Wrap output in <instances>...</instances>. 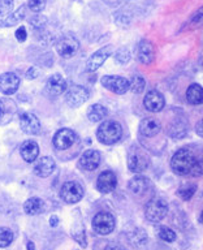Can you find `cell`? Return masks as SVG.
I'll return each instance as SVG.
<instances>
[{
    "label": "cell",
    "mask_w": 203,
    "mask_h": 250,
    "mask_svg": "<svg viewBox=\"0 0 203 250\" xmlns=\"http://www.w3.org/2000/svg\"><path fill=\"white\" fill-rule=\"evenodd\" d=\"M197 156L190 148H180L173 154L171 159V168L176 175L186 176L190 173L191 168L194 166Z\"/></svg>",
    "instance_id": "cell-1"
},
{
    "label": "cell",
    "mask_w": 203,
    "mask_h": 250,
    "mask_svg": "<svg viewBox=\"0 0 203 250\" xmlns=\"http://www.w3.org/2000/svg\"><path fill=\"white\" fill-rule=\"evenodd\" d=\"M122 136V128L117 121L107 120L99 125L97 130L98 141L103 145H113L119 142Z\"/></svg>",
    "instance_id": "cell-2"
},
{
    "label": "cell",
    "mask_w": 203,
    "mask_h": 250,
    "mask_svg": "<svg viewBox=\"0 0 203 250\" xmlns=\"http://www.w3.org/2000/svg\"><path fill=\"white\" fill-rule=\"evenodd\" d=\"M169 206L165 199L155 197L151 198L146 203L144 206V216L147 219L148 222L151 223H159L162 222L168 214Z\"/></svg>",
    "instance_id": "cell-3"
},
{
    "label": "cell",
    "mask_w": 203,
    "mask_h": 250,
    "mask_svg": "<svg viewBox=\"0 0 203 250\" xmlns=\"http://www.w3.org/2000/svg\"><path fill=\"white\" fill-rule=\"evenodd\" d=\"M91 226H93V229L98 234L107 236V234L112 233L113 229H115L116 220H115V216L111 212L103 211V212H99V214L94 216L93 224Z\"/></svg>",
    "instance_id": "cell-4"
},
{
    "label": "cell",
    "mask_w": 203,
    "mask_h": 250,
    "mask_svg": "<svg viewBox=\"0 0 203 250\" xmlns=\"http://www.w3.org/2000/svg\"><path fill=\"white\" fill-rule=\"evenodd\" d=\"M80 50V42L73 34H65L56 42V51L62 59L73 58Z\"/></svg>",
    "instance_id": "cell-5"
},
{
    "label": "cell",
    "mask_w": 203,
    "mask_h": 250,
    "mask_svg": "<svg viewBox=\"0 0 203 250\" xmlns=\"http://www.w3.org/2000/svg\"><path fill=\"white\" fill-rule=\"evenodd\" d=\"M83 188L77 181H68L60 189V197L68 205H74L80 202L83 197Z\"/></svg>",
    "instance_id": "cell-6"
},
{
    "label": "cell",
    "mask_w": 203,
    "mask_h": 250,
    "mask_svg": "<svg viewBox=\"0 0 203 250\" xmlns=\"http://www.w3.org/2000/svg\"><path fill=\"white\" fill-rule=\"evenodd\" d=\"M89 99V91L81 85H73L65 90L66 104L72 108L81 107Z\"/></svg>",
    "instance_id": "cell-7"
},
{
    "label": "cell",
    "mask_w": 203,
    "mask_h": 250,
    "mask_svg": "<svg viewBox=\"0 0 203 250\" xmlns=\"http://www.w3.org/2000/svg\"><path fill=\"white\" fill-rule=\"evenodd\" d=\"M101 83L105 89L112 91L115 94H125L129 90L130 82L128 78L121 77V76H103Z\"/></svg>",
    "instance_id": "cell-8"
},
{
    "label": "cell",
    "mask_w": 203,
    "mask_h": 250,
    "mask_svg": "<svg viewBox=\"0 0 203 250\" xmlns=\"http://www.w3.org/2000/svg\"><path fill=\"white\" fill-rule=\"evenodd\" d=\"M150 159L148 156L140 150H133L128 156V168L133 173H141L147 169Z\"/></svg>",
    "instance_id": "cell-9"
},
{
    "label": "cell",
    "mask_w": 203,
    "mask_h": 250,
    "mask_svg": "<svg viewBox=\"0 0 203 250\" xmlns=\"http://www.w3.org/2000/svg\"><path fill=\"white\" fill-rule=\"evenodd\" d=\"M76 140H77V136L72 129L62 128L55 133L52 144L58 150H65V148L70 147L76 142Z\"/></svg>",
    "instance_id": "cell-10"
},
{
    "label": "cell",
    "mask_w": 203,
    "mask_h": 250,
    "mask_svg": "<svg viewBox=\"0 0 203 250\" xmlns=\"http://www.w3.org/2000/svg\"><path fill=\"white\" fill-rule=\"evenodd\" d=\"M111 54H112V46L102 47L98 51H95L90 56L89 60L86 62V69L89 72H95L97 69H99L103 65V62L111 56Z\"/></svg>",
    "instance_id": "cell-11"
},
{
    "label": "cell",
    "mask_w": 203,
    "mask_h": 250,
    "mask_svg": "<svg viewBox=\"0 0 203 250\" xmlns=\"http://www.w3.org/2000/svg\"><path fill=\"white\" fill-rule=\"evenodd\" d=\"M20 126H21V130L23 133L30 134V136L38 134L41 132V129H42L39 119L31 112H25L21 115V117H20Z\"/></svg>",
    "instance_id": "cell-12"
},
{
    "label": "cell",
    "mask_w": 203,
    "mask_h": 250,
    "mask_svg": "<svg viewBox=\"0 0 203 250\" xmlns=\"http://www.w3.org/2000/svg\"><path fill=\"white\" fill-rule=\"evenodd\" d=\"M143 104L150 112H159L165 105V99L163 94L158 90H150L143 98Z\"/></svg>",
    "instance_id": "cell-13"
},
{
    "label": "cell",
    "mask_w": 203,
    "mask_h": 250,
    "mask_svg": "<svg viewBox=\"0 0 203 250\" xmlns=\"http://www.w3.org/2000/svg\"><path fill=\"white\" fill-rule=\"evenodd\" d=\"M117 187V177L112 171H103L97 180V189L103 194L112 193Z\"/></svg>",
    "instance_id": "cell-14"
},
{
    "label": "cell",
    "mask_w": 203,
    "mask_h": 250,
    "mask_svg": "<svg viewBox=\"0 0 203 250\" xmlns=\"http://www.w3.org/2000/svg\"><path fill=\"white\" fill-rule=\"evenodd\" d=\"M21 80L16 73L7 72V73L0 74V91L5 95L15 94L20 87Z\"/></svg>",
    "instance_id": "cell-15"
},
{
    "label": "cell",
    "mask_w": 203,
    "mask_h": 250,
    "mask_svg": "<svg viewBox=\"0 0 203 250\" xmlns=\"http://www.w3.org/2000/svg\"><path fill=\"white\" fill-rule=\"evenodd\" d=\"M129 191L136 197H143L151 190V181L144 176H136L128 184Z\"/></svg>",
    "instance_id": "cell-16"
},
{
    "label": "cell",
    "mask_w": 203,
    "mask_h": 250,
    "mask_svg": "<svg viewBox=\"0 0 203 250\" xmlns=\"http://www.w3.org/2000/svg\"><path fill=\"white\" fill-rule=\"evenodd\" d=\"M68 89V83L66 80L62 77L61 74H52L46 83V91L50 94L51 97H59L60 94L65 93V90Z\"/></svg>",
    "instance_id": "cell-17"
},
{
    "label": "cell",
    "mask_w": 203,
    "mask_h": 250,
    "mask_svg": "<svg viewBox=\"0 0 203 250\" xmlns=\"http://www.w3.org/2000/svg\"><path fill=\"white\" fill-rule=\"evenodd\" d=\"M137 58L144 65L151 64L155 60V48L150 41H147V39L141 41L138 47H137Z\"/></svg>",
    "instance_id": "cell-18"
},
{
    "label": "cell",
    "mask_w": 203,
    "mask_h": 250,
    "mask_svg": "<svg viewBox=\"0 0 203 250\" xmlns=\"http://www.w3.org/2000/svg\"><path fill=\"white\" fill-rule=\"evenodd\" d=\"M78 164L85 171H94L101 164V154L97 150H87L81 155Z\"/></svg>",
    "instance_id": "cell-19"
},
{
    "label": "cell",
    "mask_w": 203,
    "mask_h": 250,
    "mask_svg": "<svg viewBox=\"0 0 203 250\" xmlns=\"http://www.w3.org/2000/svg\"><path fill=\"white\" fill-rule=\"evenodd\" d=\"M55 160L51 156H42L37 160L34 166V173L39 177H47L55 171Z\"/></svg>",
    "instance_id": "cell-20"
},
{
    "label": "cell",
    "mask_w": 203,
    "mask_h": 250,
    "mask_svg": "<svg viewBox=\"0 0 203 250\" xmlns=\"http://www.w3.org/2000/svg\"><path fill=\"white\" fill-rule=\"evenodd\" d=\"M20 154L22 156V159L27 163H33L37 160L39 155V146L38 144L33 140L25 141L21 147H20Z\"/></svg>",
    "instance_id": "cell-21"
},
{
    "label": "cell",
    "mask_w": 203,
    "mask_h": 250,
    "mask_svg": "<svg viewBox=\"0 0 203 250\" xmlns=\"http://www.w3.org/2000/svg\"><path fill=\"white\" fill-rule=\"evenodd\" d=\"M140 132L144 137H155L160 132V123L152 117L143 119L140 124Z\"/></svg>",
    "instance_id": "cell-22"
},
{
    "label": "cell",
    "mask_w": 203,
    "mask_h": 250,
    "mask_svg": "<svg viewBox=\"0 0 203 250\" xmlns=\"http://www.w3.org/2000/svg\"><path fill=\"white\" fill-rule=\"evenodd\" d=\"M186 101L191 105L203 104V87L199 83H191L186 89Z\"/></svg>",
    "instance_id": "cell-23"
},
{
    "label": "cell",
    "mask_w": 203,
    "mask_h": 250,
    "mask_svg": "<svg viewBox=\"0 0 203 250\" xmlns=\"http://www.w3.org/2000/svg\"><path fill=\"white\" fill-rule=\"evenodd\" d=\"M44 210V202L41 198L31 197L23 203V211L27 215H38Z\"/></svg>",
    "instance_id": "cell-24"
},
{
    "label": "cell",
    "mask_w": 203,
    "mask_h": 250,
    "mask_svg": "<svg viewBox=\"0 0 203 250\" xmlns=\"http://www.w3.org/2000/svg\"><path fill=\"white\" fill-rule=\"evenodd\" d=\"M107 108H105L104 105L102 104H93L87 111V117H89L90 121H93V123H99L107 116Z\"/></svg>",
    "instance_id": "cell-25"
},
{
    "label": "cell",
    "mask_w": 203,
    "mask_h": 250,
    "mask_svg": "<svg viewBox=\"0 0 203 250\" xmlns=\"http://www.w3.org/2000/svg\"><path fill=\"white\" fill-rule=\"evenodd\" d=\"M195 191H197V184L185 183L177 189L176 194L179 195L181 199H183V201H189V199L193 198V195H194Z\"/></svg>",
    "instance_id": "cell-26"
},
{
    "label": "cell",
    "mask_w": 203,
    "mask_h": 250,
    "mask_svg": "<svg viewBox=\"0 0 203 250\" xmlns=\"http://www.w3.org/2000/svg\"><path fill=\"white\" fill-rule=\"evenodd\" d=\"M13 232L7 227H0V248H8L13 242Z\"/></svg>",
    "instance_id": "cell-27"
},
{
    "label": "cell",
    "mask_w": 203,
    "mask_h": 250,
    "mask_svg": "<svg viewBox=\"0 0 203 250\" xmlns=\"http://www.w3.org/2000/svg\"><path fill=\"white\" fill-rule=\"evenodd\" d=\"M129 82H130L129 89L132 90L134 94H141L144 90V86H146L144 78L141 77V76H133V78Z\"/></svg>",
    "instance_id": "cell-28"
},
{
    "label": "cell",
    "mask_w": 203,
    "mask_h": 250,
    "mask_svg": "<svg viewBox=\"0 0 203 250\" xmlns=\"http://www.w3.org/2000/svg\"><path fill=\"white\" fill-rule=\"evenodd\" d=\"M158 236H159L160 240H163L164 242H173L176 240V237H177L175 233V230H172L169 227H165V226L159 227Z\"/></svg>",
    "instance_id": "cell-29"
},
{
    "label": "cell",
    "mask_w": 203,
    "mask_h": 250,
    "mask_svg": "<svg viewBox=\"0 0 203 250\" xmlns=\"http://www.w3.org/2000/svg\"><path fill=\"white\" fill-rule=\"evenodd\" d=\"M13 8H15L13 0H0V15L5 19V22H7V19L9 17V15L13 12Z\"/></svg>",
    "instance_id": "cell-30"
},
{
    "label": "cell",
    "mask_w": 203,
    "mask_h": 250,
    "mask_svg": "<svg viewBox=\"0 0 203 250\" xmlns=\"http://www.w3.org/2000/svg\"><path fill=\"white\" fill-rule=\"evenodd\" d=\"M30 23L31 26L35 27V29H44L47 25V17H44V16L39 15V13H37L35 16H33L30 19Z\"/></svg>",
    "instance_id": "cell-31"
},
{
    "label": "cell",
    "mask_w": 203,
    "mask_h": 250,
    "mask_svg": "<svg viewBox=\"0 0 203 250\" xmlns=\"http://www.w3.org/2000/svg\"><path fill=\"white\" fill-rule=\"evenodd\" d=\"M115 59H116L117 62H120V64H126L129 62V59H130V52L126 47H121L120 50L116 51V54H115Z\"/></svg>",
    "instance_id": "cell-32"
},
{
    "label": "cell",
    "mask_w": 203,
    "mask_h": 250,
    "mask_svg": "<svg viewBox=\"0 0 203 250\" xmlns=\"http://www.w3.org/2000/svg\"><path fill=\"white\" fill-rule=\"evenodd\" d=\"M190 176L193 177H199V176H203V156H198L197 159H195V163L191 168Z\"/></svg>",
    "instance_id": "cell-33"
},
{
    "label": "cell",
    "mask_w": 203,
    "mask_h": 250,
    "mask_svg": "<svg viewBox=\"0 0 203 250\" xmlns=\"http://www.w3.org/2000/svg\"><path fill=\"white\" fill-rule=\"evenodd\" d=\"M27 7L34 13H41L46 8V0H29Z\"/></svg>",
    "instance_id": "cell-34"
},
{
    "label": "cell",
    "mask_w": 203,
    "mask_h": 250,
    "mask_svg": "<svg viewBox=\"0 0 203 250\" xmlns=\"http://www.w3.org/2000/svg\"><path fill=\"white\" fill-rule=\"evenodd\" d=\"M16 39L19 41V42H25L27 38V33H26V27L25 26H20L15 33Z\"/></svg>",
    "instance_id": "cell-35"
},
{
    "label": "cell",
    "mask_w": 203,
    "mask_h": 250,
    "mask_svg": "<svg viewBox=\"0 0 203 250\" xmlns=\"http://www.w3.org/2000/svg\"><path fill=\"white\" fill-rule=\"evenodd\" d=\"M38 69H37L35 66H31V68H29V69L26 70V74H25V76H26L27 80H34V78L38 77Z\"/></svg>",
    "instance_id": "cell-36"
},
{
    "label": "cell",
    "mask_w": 203,
    "mask_h": 250,
    "mask_svg": "<svg viewBox=\"0 0 203 250\" xmlns=\"http://www.w3.org/2000/svg\"><path fill=\"white\" fill-rule=\"evenodd\" d=\"M193 22L195 23H199V22H203V8L198 9V12L193 16Z\"/></svg>",
    "instance_id": "cell-37"
},
{
    "label": "cell",
    "mask_w": 203,
    "mask_h": 250,
    "mask_svg": "<svg viewBox=\"0 0 203 250\" xmlns=\"http://www.w3.org/2000/svg\"><path fill=\"white\" fill-rule=\"evenodd\" d=\"M195 133L198 134L199 137H203V119L202 120H199L195 125Z\"/></svg>",
    "instance_id": "cell-38"
},
{
    "label": "cell",
    "mask_w": 203,
    "mask_h": 250,
    "mask_svg": "<svg viewBox=\"0 0 203 250\" xmlns=\"http://www.w3.org/2000/svg\"><path fill=\"white\" fill-rule=\"evenodd\" d=\"M59 224V218L56 215H52L50 218V226L51 227H56Z\"/></svg>",
    "instance_id": "cell-39"
},
{
    "label": "cell",
    "mask_w": 203,
    "mask_h": 250,
    "mask_svg": "<svg viewBox=\"0 0 203 250\" xmlns=\"http://www.w3.org/2000/svg\"><path fill=\"white\" fill-rule=\"evenodd\" d=\"M105 250H125V249H122L121 246L116 245V244H111V245H108L107 248H105Z\"/></svg>",
    "instance_id": "cell-40"
},
{
    "label": "cell",
    "mask_w": 203,
    "mask_h": 250,
    "mask_svg": "<svg viewBox=\"0 0 203 250\" xmlns=\"http://www.w3.org/2000/svg\"><path fill=\"white\" fill-rule=\"evenodd\" d=\"M3 116H4V104H3V102L0 101V121H1Z\"/></svg>",
    "instance_id": "cell-41"
},
{
    "label": "cell",
    "mask_w": 203,
    "mask_h": 250,
    "mask_svg": "<svg viewBox=\"0 0 203 250\" xmlns=\"http://www.w3.org/2000/svg\"><path fill=\"white\" fill-rule=\"evenodd\" d=\"M26 248H27V250H37V249H35V245H34V244H33V242H31V241L27 242Z\"/></svg>",
    "instance_id": "cell-42"
},
{
    "label": "cell",
    "mask_w": 203,
    "mask_h": 250,
    "mask_svg": "<svg viewBox=\"0 0 203 250\" xmlns=\"http://www.w3.org/2000/svg\"><path fill=\"white\" fill-rule=\"evenodd\" d=\"M5 26V19H4L3 16L0 15V27Z\"/></svg>",
    "instance_id": "cell-43"
},
{
    "label": "cell",
    "mask_w": 203,
    "mask_h": 250,
    "mask_svg": "<svg viewBox=\"0 0 203 250\" xmlns=\"http://www.w3.org/2000/svg\"><path fill=\"white\" fill-rule=\"evenodd\" d=\"M199 220H201V223H202V224H203V211H202V212H201V218H199Z\"/></svg>",
    "instance_id": "cell-44"
}]
</instances>
